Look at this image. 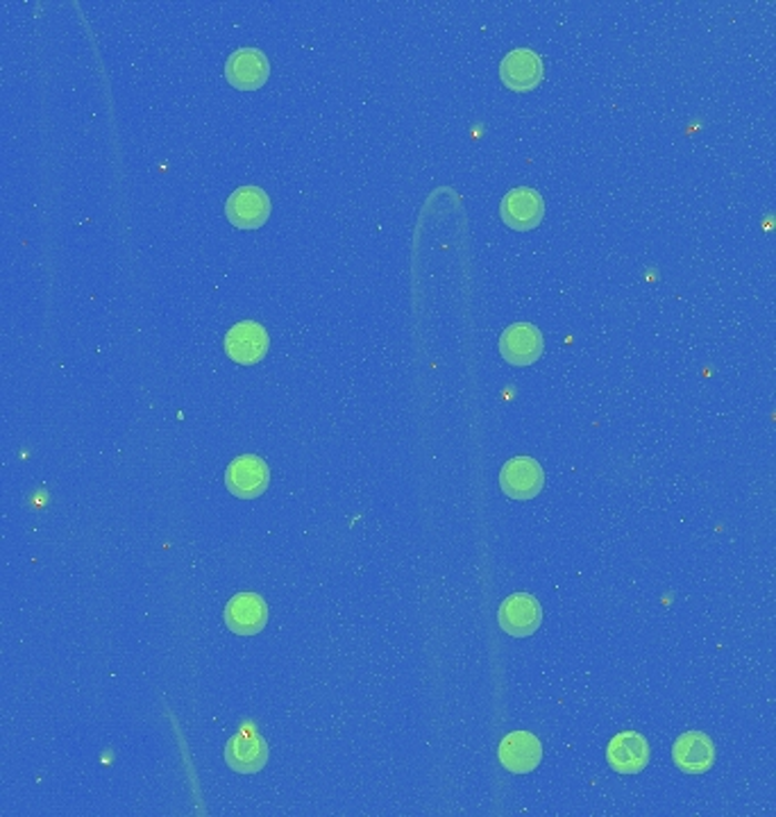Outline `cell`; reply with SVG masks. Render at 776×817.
I'll return each instance as SVG.
<instances>
[{
  "mask_svg": "<svg viewBox=\"0 0 776 817\" xmlns=\"http://www.w3.org/2000/svg\"><path fill=\"white\" fill-rule=\"evenodd\" d=\"M270 484V470L257 455L236 457L225 470V487L241 500L259 498Z\"/></svg>",
  "mask_w": 776,
  "mask_h": 817,
  "instance_id": "1",
  "label": "cell"
},
{
  "mask_svg": "<svg viewBox=\"0 0 776 817\" xmlns=\"http://www.w3.org/2000/svg\"><path fill=\"white\" fill-rule=\"evenodd\" d=\"M498 622L509 636L515 639H527L531 634H537L543 624L541 602L529 593H513L500 604Z\"/></svg>",
  "mask_w": 776,
  "mask_h": 817,
  "instance_id": "2",
  "label": "cell"
},
{
  "mask_svg": "<svg viewBox=\"0 0 776 817\" xmlns=\"http://www.w3.org/2000/svg\"><path fill=\"white\" fill-rule=\"evenodd\" d=\"M225 216L234 227L257 229L270 216V198L259 186H238L225 203Z\"/></svg>",
  "mask_w": 776,
  "mask_h": 817,
  "instance_id": "3",
  "label": "cell"
},
{
  "mask_svg": "<svg viewBox=\"0 0 776 817\" xmlns=\"http://www.w3.org/2000/svg\"><path fill=\"white\" fill-rule=\"evenodd\" d=\"M545 484L541 463L531 457L509 459L500 472V487L511 500H533Z\"/></svg>",
  "mask_w": 776,
  "mask_h": 817,
  "instance_id": "4",
  "label": "cell"
},
{
  "mask_svg": "<svg viewBox=\"0 0 776 817\" xmlns=\"http://www.w3.org/2000/svg\"><path fill=\"white\" fill-rule=\"evenodd\" d=\"M268 331L255 320H241L225 334V353L236 364H257L268 353Z\"/></svg>",
  "mask_w": 776,
  "mask_h": 817,
  "instance_id": "5",
  "label": "cell"
},
{
  "mask_svg": "<svg viewBox=\"0 0 776 817\" xmlns=\"http://www.w3.org/2000/svg\"><path fill=\"white\" fill-rule=\"evenodd\" d=\"M545 350L543 334L531 323H513L500 336V353L513 366H531Z\"/></svg>",
  "mask_w": 776,
  "mask_h": 817,
  "instance_id": "6",
  "label": "cell"
},
{
  "mask_svg": "<svg viewBox=\"0 0 776 817\" xmlns=\"http://www.w3.org/2000/svg\"><path fill=\"white\" fill-rule=\"evenodd\" d=\"M606 763L617 775H639L650 763V743L639 732H622L606 747Z\"/></svg>",
  "mask_w": 776,
  "mask_h": 817,
  "instance_id": "7",
  "label": "cell"
},
{
  "mask_svg": "<svg viewBox=\"0 0 776 817\" xmlns=\"http://www.w3.org/2000/svg\"><path fill=\"white\" fill-rule=\"evenodd\" d=\"M500 763L513 775H529L537 770L543 760L541 741L529 732H513L504 736L498 749Z\"/></svg>",
  "mask_w": 776,
  "mask_h": 817,
  "instance_id": "8",
  "label": "cell"
},
{
  "mask_svg": "<svg viewBox=\"0 0 776 817\" xmlns=\"http://www.w3.org/2000/svg\"><path fill=\"white\" fill-rule=\"evenodd\" d=\"M268 622V606L257 593H238L225 606V624L238 636H255Z\"/></svg>",
  "mask_w": 776,
  "mask_h": 817,
  "instance_id": "9",
  "label": "cell"
},
{
  "mask_svg": "<svg viewBox=\"0 0 776 817\" xmlns=\"http://www.w3.org/2000/svg\"><path fill=\"white\" fill-rule=\"evenodd\" d=\"M545 214V203L539 191L529 186H518L502 201V221L511 229H533Z\"/></svg>",
  "mask_w": 776,
  "mask_h": 817,
  "instance_id": "10",
  "label": "cell"
},
{
  "mask_svg": "<svg viewBox=\"0 0 776 817\" xmlns=\"http://www.w3.org/2000/svg\"><path fill=\"white\" fill-rule=\"evenodd\" d=\"M672 760L682 773L704 775L715 765V745L702 732H688L678 736L672 747Z\"/></svg>",
  "mask_w": 776,
  "mask_h": 817,
  "instance_id": "11",
  "label": "cell"
},
{
  "mask_svg": "<svg viewBox=\"0 0 776 817\" xmlns=\"http://www.w3.org/2000/svg\"><path fill=\"white\" fill-rule=\"evenodd\" d=\"M270 75V67L268 60L257 48H238L236 53L229 55L227 64H225V78L236 86V89H259Z\"/></svg>",
  "mask_w": 776,
  "mask_h": 817,
  "instance_id": "12",
  "label": "cell"
},
{
  "mask_svg": "<svg viewBox=\"0 0 776 817\" xmlns=\"http://www.w3.org/2000/svg\"><path fill=\"white\" fill-rule=\"evenodd\" d=\"M543 73L545 71L541 55L529 51V48H515L500 64L502 82L515 91H529L539 86L543 82Z\"/></svg>",
  "mask_w": 776,
  "mask_h": 817,
  "instance_id": "13",
  "label": "cell"
},
{
  "mask_svg": "<svg viewBox=\"0 0 776 817\" xmlns=\"http://www.w3.org/2000/svg\"><path fill=\"white\" fill-rule=\"evenodd\" d=\"M225 763L238 775H255L268 763V745L257 734L241 732L227 741Z\"/></svg>",
  "mask_w": 776,
  "mask_h": 817,
  "instance_id": "14",
  "label": "cell"
}]
</instances>
